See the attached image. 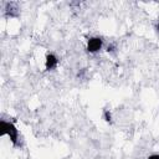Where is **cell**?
Here are the masks:
<instances>
[{
    "instance_id": "7a4b0ae2",
    "label": "cell",
    "mask_w": 159,
    "mask_h": 159,
    "mask_svg": "<svg viewBox=\"0 0 159 159\" xmlns=\"http://www.w3.org/2000/svg\"><path fill=\"white\" fill-rule=\"evenodd\" d=\"M103 46V40L102 37L99 36H93V37H89L88 41H87V51L89 53H96L98 52Z\"/></svg>"
},
{
    "instance_id": "277c9868",
    "label": "cell",
    "mask_w": 159,
    "mask_h": 159,
    "mask_svg": "<svg viewBox=\"0 0 159 159\" xmlns=\"http://www.w3.org/2000/svg\"><path fill=\"white\" fill-rule=\"evenodd\" d=\"M103 119L106 120V122H112V113L108 111V109H104L103 111Z\"/></svg>"
},
{
    "instance_id": "8992f818",
    "label": "cell",
    "mask_w": 159,
    "mask_h": 159,
    "mask_svg": "<svg viewBox=\"0 0 159 159\" xmlns=\"http://www.w3.org/2000/svg\"><path fill=\"white\" fill-rule=\"evenodd\" d=\"M157 29H158V31H159V20H158V26H157Z\"/></svg>"
},
{
    "instance_id": "3957f363",
    "label": "cell",
    "mask_w": 159,
    "mask_h": 159,
    "mask_svg": "<svg viewBox=\"0 0 159 159\" xmlns=\"http://www.w3.org/2000/svg\"><path fill=\"white\" fill-rule=\"evenodd\" d=\"M58 65V58L56 57L55 53H47L46 58H45V68L47 71H52L57 67Z\"/></svg>"
},
{
    "instance_id": "5b68a950",
    "label": "cell",
    "mask_w": 159,
    "mask_h": 159,
    "mask_svg": "<svg viewBox=\"0 0 159 159\" xmlns=\"http://www.w3.org/2000/svg\"><path fill=\"white\" fill-rule=\"evenodd\" d=\"M147 159H159V154H152V155H149Z\"/></svg>"
},
{
    "instance_id": "6da1fadb",
    "label": "cell",
    "mask_w": 159,
    "mask_h": 159,
    "mask_svg": "<svg viewBox=\"0 0 159 159\" xmlns=\"http://www.w3.org/2000/svg\"><path fill=\"white\" fill-rule=\"evenodd\" d=\"M0 134H1V135H9L11 143H12L14 145H17L19 132H17L16 127H15L12 123L1 120V122H0Z\"/></svg>"
}]
</instances>
